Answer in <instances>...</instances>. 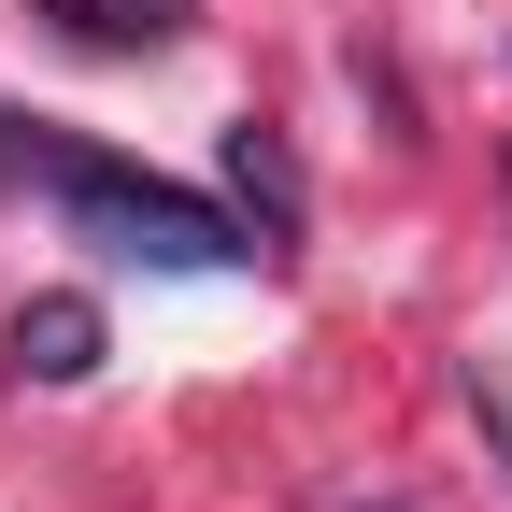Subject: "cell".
Instances as JSON below:
<instances>
[{
	"instance_id": "cell-1",
	"label": "cell",
	"mask_w": 512,
	"mask_h": 512,
	"mask_svg": "<svg viewBox=\"0 0 512 512\" xmlns=\"http://www.w3.org/2000/svg\"><path fill=\"white\" fill-rule=\"evenodd\" d=\"M43 185H57V214H72L100 256H143V271H228V256H256L214 200H185V185L157 171H128V157H86V143H43Z\"/></svg>"
},
{
	"instance_id": "cell-2",
	"label": "cell",
	"mask_w": 512,
	"mask_h": 512,
	"mask_svg": "<svg viewBox=\"0 0 512 512\" xmlns=\"http://www.w3.org/2000/svg\"><path fill=\"white\" fill-rule=\"evenodd\" d=\"M0 370H15V384H86L100 370V299H72V285L29 299L15 328H0Z\"/></svg>"
},
{
	"instance_id": "cell-3",
	"label": "cell",
	"mask_w": 512,
	"mask_h": 512,
	"mask_svg": "<svg viewBox=\"0 0 512 512\" xmlns=\"http://www.w3.org/2000/svg\"><path fill=\"white\" fill-rule=\"evenodd\" d=\"M228 200L256 214V256H285V242H299V157H285V143H271L256 114L228 128Z\"/></svg>"
},
{
	"instance_id": "cell-4",
	"label": "cell",
	"mask_w": 512,
	"mask_h": 512,
	"mask_svg": "<svg viewBox=\"0 0 512 512\" xmlns=\"http://www.w3.org/2000/svg\"><path fill=\"white\" fill-rule=\"evenodd\" d=\"M57 15H72V43H157L171 29L157 0H57Z\"/></svg>"
}]
</instances>
